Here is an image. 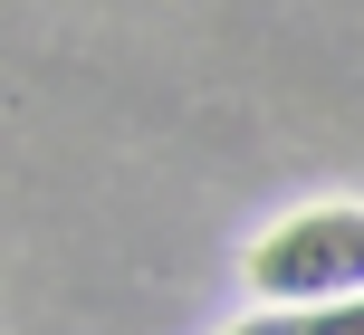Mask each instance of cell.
<instances>
[{"label":"cell","mask_w":364,"mask_h":335,"mask_svg":"<svg viewBox=\"0 0 364 335\" xmlns=\"http://www.w3.org/2000/svg\"><path fill=\"white\" fill-rule=\"evenodd\" d=\"M230 335H364V297H336V307H259L250 326Z\"/></svg>","instance_id":"7a4b0ae2"},{"label":"cell","mask_w":364,"mask_h":335,"mask_svg":"<svg viewBox=\"0 0 364 335\" xmlns=\"http://www.w3.org/2000/svg\"><path fill=\"white\" fill-rule=\"evenodd\" d=\"M250 287H259L269 307H336V297H364V211H355V202H326V211L278 221L269 240L250 249Z\"/></svg>","instance_id":"6da1fadb"}]
</instances>
